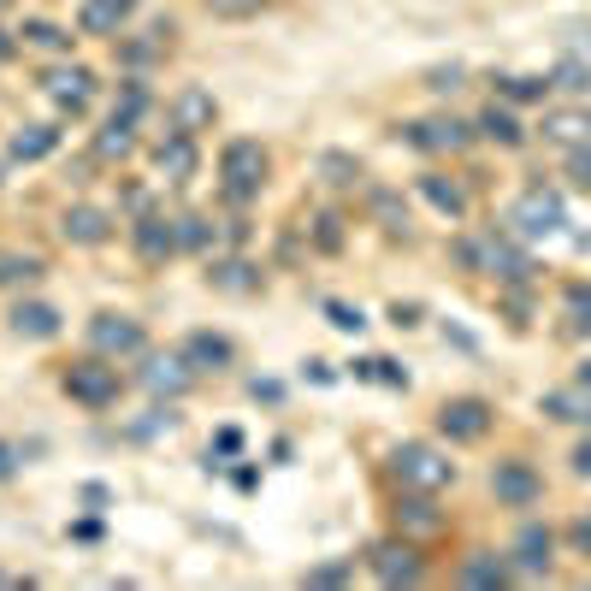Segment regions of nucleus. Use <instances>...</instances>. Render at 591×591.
I'll return each mask as SVG.
<instances>
[{"label": "nucleus", "instance_id": "obj_1", "mask_svg": "<svg viewBox=\"0 0 591 591\" xmlns=\"http://www.w3.org/2000/svg\"><path fill=\"white\" fill-rule=\"evenodd\" d=\"M391 473L408 485V491H444L450 479H456V461L444 456V450H432V444H402V450H391Z\"/></svg>", "mask_w": 591, "mask_h": 591}, {"label": "nucleus", "instance_id": "obj_2", "mask_svg": "<svg viewBox=\"0 0 591 591\" xmlns=\"http://www.w3.org/2000/svg\"><path fill=\"white\" fill-rule=\"evenodd\" d=\"M219 178H225V190H231L237 201H249L266 184V148L261 142H249V136L225 142V154H219Z\"/></svg>", "mask_w": 591, "mask_h": 591}, {"label": "nucleus", "instance_id": "obj_3", "mask_svg": "<svg viewBox=\"0 0 591 591\" xmlns=\"http://www.w3.org/2000/svg\"><path fill=\"white\" fill-rule=\"evenodd\" d=\"M66 396L83 402V408H113V402H119V367L101 361V355L77 361V367L66 373Z\"/></svg>", "mask_w": 591, "mask_h": 591}, {"label": "nucleus", "instance_id": "obj_4", "mask_svg": "<svg viewBox=\"0 0 591 591\" xmlns=\"http://www.w3.org/2000/svg\"><path fill=\"white\" fill-rule=\"evenodd\" d=\"M509 225H515L521 237H556V231L568 225V213H562V196H550V190H526L521 207L509 213Z\"/></svg>", "mask_w": 591, "mask_h": 591}, {"label": "nucleus", "instance_id": "obj_5", "mask_svg": "<svg viewBox=\"0 0 591 591\" xmlns=\"http://www.w3.org/2000/svg\"><path fill=\"white\" fill-rule=\"evenodd\" d=\"M438 432H444V438H456V444L485 438V432H491V402H479V396H456V402H444V408H438Z\"/></svg>", "mask_w": 591, "mask_h": 591}, {"label": "nucleus", "instance_id": "obj_6", "mask_svg": "<svg viewBox=\"0 0 591 591\" xmlns=\"http://www.w3.org/2000/svg\"><path fill=\"white\" fill-rule=\"evenodd\" d=\"M491 491H497V503H509V509H532V503L544 497V479H538L526 461H497Z\"/></svg>", "mask_w": 591, "mask_h": 591}, {"label": "nucleus", "instance_id": "obj_7", "mask_svg": "<svg viewBox=\"0 0 591 591\" xmlns=\"http://www.w3.org/2000/svg\"><path fill=\"white\" fill-rule=\"evenodd\" d=\"M89 343L101 349V355H142V326L136 320H125V314H95L89 320Z\"/></svg>", "mask_w": 591, "mask_h": 591}, {"label": "nucleus", "instance_id": "obj_8", "mask_svg": "<svg viewBox=\"0 0 591 591\" xmlns=\"http://www.w3.org/2000/svg\"><path fill=\"white\" fill-rule=\"evenodd\" d=\"M42 89L54 95V107H60V113H83V107H89V95H95V77H89L83 66H54L48 77H42Z\"/></svg>", "mask_w": 591, "mask_h": 591}, {"label": "nucleus", "instance_id": "obj_9", "mask_svg": "<svg viewBox=\"0 0 591 591\" xmlns=\"http://www.w3.org/2000/svg\"><path fill=\"white\" fill-rule=\"evenodd\" d=\"M213 119H219V107H213V95L201 89V83H184L178 95H172V125L178 131H213Z\"/></svg>", "mask_w": 591, "mask_h": 591}, {"label": "nucleus", "instance_id": "obj_10", "mask_svg": "<svg viewBox=\"0 0 591 591\" xmlns=\"http://www.w3.org/2000/svg\"><path fill=\"white\" fill-rule=\"evenodd\" d=\"M142 385H148L154 396H184L190 385H196V367H190L184 355H160V361L142 367Z\"/></svg>", "mask_w": 591, "mask_h": 591}, {"label": "nucleus", "instance_id": "obj_11", "mask_svg": "<svg viewBox=\"0 0 591 591\" xmlns=\"http://www.w3.org/2000/svg\"><path fill=\"white\" fill-rule=\"evenodd\" d=\"M131 237H136V255H142V261H166V255H178V225L160 219V213H142Z\"/></svg>", "mask_w": 591, "mask_h": 591}, {"label": "nucleus", "instance_id": "obj_12", "mask_svg": "<svg viewBox=\"0 0 591 591\" xmlns=\"http://www.w3.org/2000/svg\"><path fill=\"white\" fill-rule=\"evenodd\" d=\"M373 574H379L385 586H414L426 568H420L414 544H379V550H373Z\"/></svg>", "mask_w": 591, "mask_h": 591}, {"label": "nucleus", "instance_id": "obj_13", "mask_svg": "<svg viewBox=\"0 0 591 591\" xmlns=\"http://www.w3.org/2000/svg\"><path fill=\"white\" fill-rule=\"evenodd\" d=\"M154 160H160V172H166L172 184H184V178L196 172V136H190V131H178V125H172V131H166V142L154 148Z\"/></svg>", "mask_w": 591, "mask_h": 591}, {"label": "nucleus", "instance_id": "obj_14", "mask_svg": "<svg viewBox=\"0 0 591 591\" xmlns=\"http://www.w3.org/2000/svg\"><path fill=\"white\" fill-rule=\"evenodd\" d=\"M125 12H131V0H83L77 6V30L83 36H119Z\"/></svg>", "mask_w": 591, "mask_h": 591}, {"label": "nucleus", "instance_id": "obj_15", "mask_svg": "<svg viewBox=\"0 0 591 591\" xmlns=\"http://www.w3.org/2000/svg\"><path fill=\"white\" fill-rule=\"evenodd\" d=\"M408 142H414V148H438V154H461V148L473 142V131L456 125V119H426V125L408 131Z\"/></svg>", "mask_w": 591, "mask_h": 591}, {"label": "nucleus", "instance_id": "obj_16", "mask_svg": "<svg viewBox=\"0 0 591 591\" xmlns=\"http://www.w3.org/2000/svg\"><path fill=\"white\" fill-rule=\"evenodd\" d=\"M60 231H66L71 243H83V249H95V243H107V237H113V219H107L101 207H66V219H60Z\"/></svg>", "mask_w": 591, "mask_h": 591}, {"label": "nucleus", "instance_id": "obj_17", "mask_svg": "<svg viewBox=\"0 0 591 591\" xmlns=\"http://www.w3.org/2000/svg\"><path fill=\"white\" fill-rule=\"evenodd\" d=\"M538 131L550 136V142L580 148V142H591V107H556V113H544V125H538Z\"/></svg>", "mask_w": 591, "mask_h": 591}, {"label": "nucleus", "instance_id": "obj_18", "mask_svg": "<svg viewBox=\"0 0 591 591\" xmlns=\"http://www.w3.org/2000/svg\"><path fill=\"white\" fill-rule=\"evenodd\" d=\"M12 331H18V337H36V343H48V337H60V308H48V302H18Z\"/></svg>", "mask_w": 591, "mask_h": 591}, {"label": "nucleus", "instance_id": "obj_19", "mask_svg": "<svg viewBox=\"0 0 591 591\" xmlns=\"http://www.w3.org/2000/svg\"><path fill=\"white\" fill-rule=\"evenodd\" d=\"M184 361H190V367H213V373H219V367H231V343H225V337H213V331H196V337L184 343Z\"/></svg>", "mask_w": 591, "mask_h": 591}, {"label": "nucleus", "instance_id": "obj_20", "mask_svg": "<svg viewBox=\"0 0 591 591\" xmlns=\"http://www.w3.org/2000/svg\"><path fill=\"white\" fill-rule=\"evenodd\" d=\"M515 562H521L526 574H550V532L544 526H526L521 538H515Z\"/></svg>", "mask_w": 591, "mask_h": 591}, {"label": "nucleus", "instance_id": "obj_21", "mask_svg": "<svg viewBox=\"0 0 591 591\" xmlns=\"http://www.w3.org/2000/svg\"><path fill=\"white\" fill-rule=\"evenodd\" d=\"M60 148V131L54 125H24V131L12 136V160H48Z\"/></svg>", "mask_w": 591, "mask_h": 591}, {"label": "nucleus", "instance_id": "obj_22", "mask_svg": "<svg viewBox=\"0 0 591 591\" xmlns=\"http://www.w3.org/2000/svg\"><path fill=\"white\" fill-rule=\"evenodd\" d=\"M420 196L432 201L438 213H450V219H461V213H467V196H461V184L438 178V172H426V178H420Z\"/></svg>", "mask_w": 591, "mask_h": 591}, {"label": "nucleus", "instance_id": "obj_23", "mask_svg": "<svg viewBox=\"0 0 591 591\" xmlns=\"http://www.w3.org/2000/svg\"><path fill=\"white\" fill-rule=\"evenodd\" d=\"M479 136H491V142H503V148H515V142H521V119H515V113H509V107H485V113H479Z\"/></svg>", "mask_w": 591, "mask_h": 591}, {"label": "nucleus", "instance_id": "obj_24", "mask_svg": "<svg viewBox=\"0 0 591 591\" xmlns=\"http://www.w3.org/2000/svg\"><path fill=\"white\" fill-rule=\"evenodd\" d=\"M178 225V249H190V255H207L213 249V219L207 213H184V219H172Z\"/></svg>", "mask_w": 591, "mask_h": 591}, {"label": "nucleus", "instance_id": "obj_25", "mask_svg": "<svg viewBox=\"0 0 591 591\" xmlns=\"http://www.w3.org/2000/svg\"><path fill=\"white\" fill-rule=\"evenodd\" d=\"M24 42L42 48V54H71V36L60 24H48V18H24Z\"/></svg>", "mask_w": 591, "mask_h": 591}, {"label": "nucleus", "instance_id": "obj_26", "mask_svg": "<svg viewBox=\"0 0 591 591\" xmlns=\"http://www.w3.org/2000/svg\"><path fill=\"white\" fill-rule=\"evenodd\" d=\"M544 414L574 420V426H591V396H580V391H550V396H544Z\"/></svg>", "mask_w": 591, "mask_h": 591}, {"label": "nucleus", "instance_id": "obj_27", "mask_svg": "<svg viewBox=\"0 0 591 591\" xmlns=\"http://www.w3.org/2000/svg\"><path fill=\"white\" fill-rule=\"evenodd\" d=\"M461 580L467 586H509V562H497V556H467V568H461Z\"/></svg>", "mask_w": 591, "mask_h": 591}, {"label": "nucleus", "instance_id": "obj_28", "mask_svg": "<svg viewBox=\"0 0 591 591\" xmlns=\"http://www.w3.org/2000/svg\"><path fill=\"white\" fill-rule=\"evenodd\" d=\"M396 521L408 526V532H438L444 515H432V503H426V491H420V497H402V503H396Z\"/></svg>", "mask_w": 591, "mask_h": 591}, {"label": "nucleus", "instance_id": "obj_29", "mask_svg": "<svg viewBox=\"0 0 591 591\" xmlns=\"http://www.w3.org/2000/svg\"><path fill=\"white\" fill-rule=\"evenodd\" d=\"M131 148H136V136H131L125 119H107V131L95 136V154H101V160H125Z\"/></svg>", "mask_w": 591, "mask_h": 591}, {"label": "nucleus", "instance_id": "obj_30", "mask_svg": "<svg viewBox=\"0 0 591 591\" xmlns=\"http://www.w3.org/2000/svg\"><path fill=\"white\" fill-rule=\"evenodd\" d=\"M142 113H148V89H142L136 77H125V83H119V101H113V119H125V125H136Z\"/></svg>", "mask_w": 591, "mask_h": 591}, {"label": "nucleus", "instance_id": "obj_31", "mask_svg": "<svg viewBox=\"0 0 591 591\" xmlns=\"http://www.w3.org/2000/svg\"><path fill=\"white\" fill-rule=\"evenodd\" d=\"M550 89H568V95H586V89H591V66H580L574 54H562V66L550 71Z\"/></svg>", "mask_w": 591, "mask_h": 591}, {"label": "nucleus", "instance_id": "obj_32", "mask_svg": "<svg viewBox=\"0 0 591 591\" xmlns=\"http://www.w3.org/2000/svg\"><path fill=\"white\" fill-rule=\"evenodd\" d=\"M213 284H219V290H255L261 278H255V266L249 261H219L213 266Z\"/></svg>", "mask_w": 591, "mask_h": 591}, {"label": "nucleus", "instance_id": "obj_33", "mask_svg": "<svg viewBox=\"0 0 591 591\" xmlns=\"http://www.w3.org/2000/svg\"><path fill=\"white\" fill-rule=\"evenodd\" d=\"M497 89H503L509 101H544V89H550V83H544V77H503Z\"/></svg>", "mask_w": 591, "mask_h": 591}, {"label": "nucleus", "instance_id": "obj_34", "mask_svg": "<svg viewBox=\"0 0 591 591\" xmlns=\"http://www.w3.org/2000/svg\"><path fill=\"white\" fill-rule=\"evenodd\" d=\"M36 272H42V261H30V255H0V284H18V278L30 284Z\"/></svg>", "mask_w": 591, "mask_h": 591}, {"label": "nucleus", "instance_id": "obj_35", "mask_svg": "<svg viewBox=\"0 0 591 591\" xmlns=\"http://www.w3.org/2000/svg\"><path fill=\"white\" fill-rule=\"evenodd\" d=\"M568 314H574V331H591V290L586 284L568 290Z\"/></svg>", "mask_w": 591, "mask_h": 591}, {"label": "nucleus", "instance_id": "obj_36", "mask_svg": "<svg viewBox=\"0 0 591 591\" xmlns=\"http://www.w3.org/2000/svg\"><path fill=\"white\" fill-rule=\"evenodd\" d=\"M326 320L337 331H361L367 320H361V308H349V302H326Z\"/></svg>", "mask_w": 591, "mask_h": 591}, {"label": "nucleus", "instance_id": "obj_37", "mask_svg": "<svg viewBox=\"0 0 591 591\" xmlns=\"http://www.w3.org/2000/svg\"><path fill=\"white\" fill-rule=\"evenodd\" d=\"M568 178H574L580 190H591V148H586V142L574 148V160H568Z\"/></svg>", "mask_w": 591, "mask_h": 591}, {"label": "nucleus", "instance_id": "obj_38", "mask_svg": "<svg viewBox=\"0 0 591 591\" xmlns=\"http://www.w3.org/2000/svg\"><path fill=\"white\" fill-rule=\"evenodd\" d=\"M426 89H438V95L461 89V66H438V71H426Z\"/></svg>", "mask_w": 591, "mask_h": 591}, {"label": "nucleus", "instance_id": "obj_39", "mask_svg": "<svg viewBox=\"0 0 591 591\" xmlns=\"http://www.w3.org/2000/svg\"><path fill=\"white\" fill-rule=\"evenodd\" d=\"M320 166L331 172V184H355V160H349V154H326Z\"/></svg>", "mask_w": 591, "mask_h": 591}, {"label": "nucleus", "instance_id": "obj_40", "mask_svg": "<svg viewBox=\"0 0 591 591\" xmlns=\"http://www.w3.org/2000/svg\"><path fill=\"white\" fill-rule=\"evenodd\" d=\"M373 207H379V219H385V231H402V225H408V213L396 207V196H373Z\"/></svg>", "mask_w": 591, "mask_h": 591}, {"label": "nucleus", "instance_id": "obj_41", "mask_svg": "<svg viewBox=\"0 0 591 591\" xmlns=\"http://www.w3.org/2000/svg\"><path fill=\"white\" fill-rule=\"evenodd\" d=\"M343 580H349V568H343V562H326V568H314V574H308V586H343Z\"/></svg>", "mask_w": 591, "mask_h": 591}, {"label": "nucleus", "instance_id": "obj_42", "mask_svg": "<svg viewBox=\"0 0 591 591\" xmlns=\"http://www.w3.org/2000/svg\"><path fill=\"white\" fill-rule=\"evenodd\" d=\"M337 225H343L337 213H326V219H320V231H314V237H320V249H343V231H337Z\"/></svg>", "mask_w": 591, "mask_h": 591}, {"label": "nucleus", "instance_id": "obj_43", "mask_svg": "<svg viewBox=\"0 0 591 591\" xmlns=\"http://www.w3.org/2000/svg\"><path fill=\"white\" fill-rule=\"evenodd\" d=\"M213 12H225V18H249V12H261V0H207Z\"/></svg>", "mask_w": 591, "mask_h": 591}, {"label": "nucleus", "instance_id": "obj_44", "mask_svg": "<svg viewBox=\"0 0 591 591\" xmlns=\"http://www.w3.org/2000/svg\"><path fill=\"white\" fill-rule=\"evenodd\" d=\"M373 379L379 385H408V373H396V361H373Z\"/></svg>", "mask_w": 591, "mask_h": 591}, {"label": "nucleus", "instance_id": "obj_45", "mask_svg": "<svg viewBox=\"0 0 591 591\" xmlns=\"http://www.w3.org/2000/svg\"><path fill=\"white\" fill-rule=\"evenodd\" d=\"M568 54H574L580 66H591V30H574V42H568Z\"/></svg>", "mask_w": 591, "mask_h": 591}, {"label": "nucleus", "instance_id": "obj_46", "mask_svg": "<svg viewBox=\"0 0 591 591\" xmlns=\"http://www.w3.org/2000/svg\"><path fill=\"white\" fill-rule=\"evenodd\" d=\"M237 450H243V432L225 426V432H219V456H237Z\"/></svg>", "mask_w": 591, "mask_h": 591}, {"label": "nucleus", "instance_id": "obj_47", "mask_svg": "<svg viewBox=\"0 0 591 591\" xmlns=\"http://www.w3.org/2000/svg\"><path fill=\"white\" fill-rule=\"evenodd\" d=\"M391 320H396V326H420V308H414V302H408V308L396 302V308H391Z\"/></svg>", "mask_w": 591, "mask_h": 591}, {"label": "nucleus", "instance_id": "obj_48", "mask_svg": "<svg viewBox=\"0 0 591 591\" xmlns=\"http://www.w3.org/2000/svg\"><path fill=\"white\" fill-rule=\"evenodd\" d=\"M12 473H18V450H12V444H0V479H12Z\"/></svg>", "mask_w": 591, "mask_h": 591}, {"label": "nucleus", "instance_id": "obj_49", "mask_svg": "<svg viewBox=\"0 0 591 591\" xmlns=\"http://www.w3.org/2000/svg\"><path fill=\"white\" fill-rule=\"evenodd\" d=\"M568 538H574V544L591 556V521H574V532H568Z\"/></svg>", "mask_w": 591, "mask_h": 591}, {"label": "nucleus", "instance_id": "obj_50", "mask_svg": "<svg viewBox=\"0 0 591 591\" xmlns=\"http://www.w3.org/2000/svg\"><path fill=\"white\" fill-rule=\"evenodd\" d=\"M574 473H591V444H580V450H574Z\"/></svg>", "mask_w": 591, "mask_h": 591}, {"label": "nucleus", "instance_id": "obj_51", "mask_svg": "<svg viewBox=\"0 0 591 591\" xmlns=\"http://www.w3.org/2000/svg\"><path fill=\"white\" fill-rule=\"evenodd\" d=\"M580 385H586V391H591V361H586V367H580Z\"/></svg>", "mask_w": 591, "mask_h": 591}]
</instances>
